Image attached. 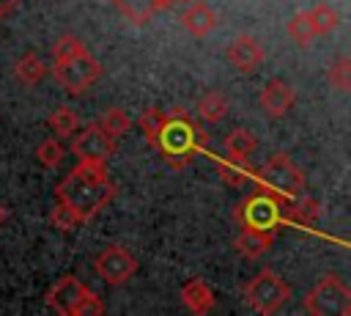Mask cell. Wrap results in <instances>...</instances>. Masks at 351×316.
<instances>
[{
    "label": "cell",
    "mask_w": 351,
    "mask_h": 316,
    "mask_svg": "<svg viewBox=\"0 0 351 316\" xmlns=\"http://www.w3.org/2000/svg\"><path fill=\"white\" fill-rule=\"evenodd\" d=\"M115 198L107 162H80L55 187V203H63L80 223L93 220Z\"/></svg>",
    "instance_id": "cell-1"
},
{
    "label": "cell",
    "mask_w": 351,
    "mask_h": 316,
    "mask_svg": "<svg viewBox=\"0 0 351 316\" xmlns=\"http://www.w3.org/2000/svg\"><path fill=\"white\" fill-rule=\"evenodd\" d=\"M318 214H321L318 201L307 198L304 192H299V195L282 201V223H293V225L307 228V225H315Z\"/></svg>",
    "instance_id": "cell-15"
},
{
    "label": "cell",
    "mask_w": 351,
    "mask_h": 316,
    "mask_svg": "<svg viewBox=\"0 0 351 316\" xmlns=\"http://www.w3.org/2000/svg\"><path fill=\"white\" fill-rule=\"evenodd\" d=\"M93 269L107 286H123L137 272V258L123 245H110L96 256Z\"/></svg>",
    "instance_id": "cell-9"
},
{
    "label": "cell",
    "mask_w": 351,
    "mask_h": 316,
    "mask_svg": "<svg viewBox=\"0 0 351 316\" xmlns=\"http://www.w3.org/2000/svg\"><path fill=\"white\" fill-rule=\"evenodd\" d=\"M181 302L189 313H197V316H206L214 311V289L203 280V278H189L184 286H181Z\"/></svg>",
    "instance_id": "cell-13"
},
{
    "label": "cell",
    "mask_w": 351,
    "mask_h": 316,
    "mask_svg": "<svg viewBox=\"0 0 351 316\" xmlns=\"http://www.w3.org/2000/svg\"><path fill=\"white\" fill-rule=\"evenodd\" d=\"M228 107H230V102H228V96H225L222 91H206V93L200 96V102H197V115H200L203 121L214 124V121L225 118Z\"/></svg>",
    "instance_id": "cell-22"
},
{
    "label": "cell",
    "mask_w": 351,
    "mask_h": 316,
    "mask_svg": "<svg viewBox=\"0 0 351 316\" xmlns=\"http://www.w3.org/2000/svg\"><path fill=\"white\" fill-rule=\"evenodd\" d=\"M206 140L208 137L200 129V124L184 107H176V110L165 113V121H162L154 148H159L162 157L173 168H184L195 154H200L206 148Z\"/></svg>",
    "instance_id": "cell-2"
},
{
    "label": "cell",
    "mask_w": 351,
    "mask_h": 316,
    "mask_svg": "<svg viewBox=\"0 0 351 316\" xmlns=\"http://www.w3.org/2000/svg\"><path fill=\"white\" fill-rule=\"evenodd\" d=\"M225 58H228V63H230L236 71L250 74V71H255V69L263 63L266 52H263L261 41H258L252 33H239L236 38L228 41V47H225Z\"/></svg>",
    "instance_id": "cell-10"
},
{
    "label": "cell",
    "mask_w": 351,
    "mask_h": 316,
    "mask_svg": "<svg viewBox=\"0 0 351 316\" xmlns=\"http://www.w3.org/2000/svg\"><path fill=\"white\" fill-rule=\"evenodd\" d=\"M36 159H38V165H44V168H58L60 159H63V146H60V140H58V137H44V140L38 143V148H36Z\"/></svg>",
    "instance_id": "cell-28"
},
{
    "label": "cell",
    "mask_w": 351,
    "mask_h": 316,
    "mask_svg": "<svg viewBox=\"0 0 351 316\" xmlns=\"http://www.w3.org/2000/svg\"><path fill=\"white\" fill-rule=\"evenodd\" d=\"M19 3H22V0H0V19H5Z\"/></svg>",
    "instance_id": "cell-32"
},
{
    "label": "cell",
    "mask_w": 351,
    "mask_h": 316,
    "mask_svg": "<svg viewBox=\"0 0 351 316\" xmlns=\"http://www.w3.org/2000/svg\"><path fill=\"white\" fill-rule=\"evenodd\" d=\"M82 49H88L74 33H63L55 44H52V60H63V58H71V55H77V52H82Z\"/></svg>",
    "instance_id": "cell-30"
},
{
    "label": "cell",
    "mask_w": 351,
    "mask_h": 316,
    "mask_svg": "<svg viewBox=\"0 0 351 316\" xmlns=\"http://www.w3.org/2000/svg\"><path fill=\"white\" fill-rule=\"evenodd\" d=\"M101 313H104V302L99 300V294H93L85 286V291L77 297V302L71 308V316H101Z\"/></svg>",
    "instance_id": "cell-29"
},
{
    "label": "cell",
    "mask_w": 351,
    "mask_h": 316,
    "mask_svg": "<svg viewBox=\"0 0 351 316\" xmlns=\"http://www.w3.org/2000/svg\"><path fill=\"white\" fill-rule=\"evenodd\" d=\"M82 291H85V283H82L77 275H63V278H58V280L49 286L44 302H47L55 313L71 316V308H74V302H77V297H80Z\"/></svg>",
    "instance_id": "cell-11"
},
{
    "label": "cell",
    "mask_w": 351,
    "mask_h": 316,
    "mask_svg": "<svg viewBox=\"0 0 351 316\" xmlns=\"http://www.w3.org/2000/svg\"><path fill=\"white\" fill-rule=\"evenodd\" d=\"M173 3H178V0H156V8L162 11V8H170Z\"/></svg>",
    "instance_id": "cell-34"
},
{
    "label": "cell",
    "mask_w": 351,
    "mask_h": 316,
    "mask_svg": "<svg viewBox=\"0 0 351 316\" xmlns=\"http://www.w3.org/2000/svg\"><path fill=\"white\" fill-rule=\"evenodd\" d=\"M252 181L282 195V198H293V195L304 192V173L285 151H274L261 168H255Z\"/></svg>",
    "instance_id": "cell-5"
},
{
    "label": "cell",
    "mask_w": 351,
    "mask_h": 316,
    "mask_svg": "<svg viewBox=\"0 0 351 316\" xmlns=\"http://www.w3.org/2000/svg\"><path fill=\"white\" fill-rule=\"evenodd\" d=\"M71 151L80 162H107L115 154V137H110L93 121L71 135Z\"/></svg>",
    "instance_id": "cell-8"
},
{
    "label": "cell",
    "mask_w": 351,
    "mask_h": 316,
    "mask_svg": "<svg viewBox=\"0 0 351 316\" xmlns=\"http://www.w3.org/2000/svg\"><path fill=\"white\" fill-rule=\"evenodd\" d=\"M271 245H274V231H261V228H239L233 239V250L244 258H261L263 253H269Z\"/></svg>",
    "instance_id": "cell-16"
},
{
    "label": "cell",
    "mask_w": 351,
    "mask_h": 316,
    "mask_svg": "<svg viewBox=\"0 0 351 316\" xmlns=\"http://www.w3.org/2000/svg\"><path fill=\"white\" fill-rule=\"evenodd\" d=\"M293 102H296V93H293V88H291L288 82H282V80H269V82L263 85V91H261V107H263V113L271 115V118H282V115L293 107Z\"/></svg>",
    "instance_id": "cell-12"
},
{
    "label": "cell",
    "mask_w": 351,
    "mask_h": 316,
    "mask_svg": "<svg viewBox=\"0 0 351 316\" xmlns=\"http://www.w3.org/2000/svg\"><path fill=\"white\" fill-rule=\"evenodd\" d=\"M214 25H217V14H214V8H211L208 3H203V0L189 3V5L184 8V14H181V27H184L189 36H195V38L208 36V33L214 30Z\"/></svg>",
    "instance_id": "cell-14"
},
{
    "label": "cell",
    "mask_w": 351,
    "mask_h": 316,
    "mask_svg": "<svg viewBox=\"0 0 351 316\" xmlns=\"http://www.w3.org/2000/svg\"><path fill=\"white\" fill-rule=\"evenodd\" d=\"M326 80L329 85H335L337 91H348L351 88V58L348 55H340L329 69H326Z\"/></svg>",
    "instance_id": "cell-26"
},
{
    "label": "cell",
    "mask_w": 351,
    "mask_h": 316,
    "mask_svg": "<svg viewBox=\"0 0 351 316\" xmlns=\"http://www.w3.org/2000/svg\"><path fill=\"white\" fill-rule=\"evenodd\" d=\"M255 148H258V137L250 129H244V126L230 129L228 137H225V157H230L236 162H250Z\"/></svg>",
    "instance_id": "cell-17"
},
{
    "label": "cell",
    "mask_w": 351,
    "mask_h": 316,
    "mask_svg": "<svg viewBox=\"0 0 351 316\" xmlns=\"http://www.w3.org/2000/svg\"><path fill=\"white\" fill-rule=\"evenodd\" d=\"M96 124H99V126H101V129H104L110 137H115V140H118V137H121V135L129 129L132 118H129V115H126L121 107H110V110H104V113L96 118Z\"/></svg>",
    "instance_id": "cell-25"
},
{
    "label": "cell",
    "mask_w": 351,
    "mask_h": 316,
    "mask_svg": "<svg viewBox=\"0 0 351 316\" xmlns=\"http://www.w3.org/2000/svg\"><path fill=\"white\" fill-rule=\"evenodd\" d=\"M5 220H8V209H5V203L0 201V225H3Z\"/></svg>",
    "instance_id": "cell-33"
},
{
    "label": "cell",
    "mask_w": 351,
    "mask_h": 316,
    "mask_svg": "<svg viewBox=\"0 0 351 316\" xmlns=\"http://www.w3.org/2000/svg\"><path fill=\"white\" fill-rule=\"evenodd\" d=\"M302 308L310 316H351V289L343 283L340 275L326 272L307 291Z\"/></svg>",
    "instance_id": "cell-4"
},
{
    "label": "cell",
    "mask_w": 351,
    "mask_h": 316,
    "mask_svg": "<svg viewBox=\"0 0 351 316\" xmlns=\"http://www.w3.org/2000/svg\"><path fill=\"white\" fill-rule=\"evenodd\" d=\"M52 77L58 80V85L63 91H69V93H85L101 77V63L88 49H82V52H77L71 58L52 60Z\"/></svg>",
    "instance_id": "cell-7"
},
{
    "label": "cell",
    "mask_w": 351,
    "mask_h": 316,
    "mask_svg": "<svg viewBox=\"0 0 351 316\" xmlns=\"http://www.w3.org/2000/svg\"><path fill=\"white\" fill-rule=\"evenodd\" d=\"M282 195L266 190V187H255L244 201L236 203L233 209V220L239 223V228H261V231H274L282 223Z\"/></svg>",
    "instance_id": "cell-3"
},
{
    "label": "cell",
    "mask_w": 351,
    "mask_h": 316,
    "mask_svg": "<svg viewBox=\"0 0 351 316\" xmlns=\"http://www.w3.org/2000/svg\"><path fill=\"white\" fill-rule=\"evenodd\" d=\"M44 74H47V66H44V60H41L36 52H25V55L14 63V77H16V82H22L25 88L38 85V82L44 80Z\"/></svg>",
    "instance_id": "cell-19"
},
{
    "label": "cell",
    "mask_w": 351,
    "mask_h": 316,
    "mask_svg": "<svg viewBox=\"0 0 351 316\" xmlns=\"http://www.w3.org/2000/svg\"><path fill=\"white\" fill-rule=\"evenodd\" d=\"M162 121H165V113L156 110V107H145V110L140 113V118H137V124H140V129H143V135H145V140H148L151 148H154V143H156V137H159Z\"/></svg>",
    "instance_id": "cell-27"
},
{
    "label": "cell",
    "mask_w": 351,
    "mask_h": 316,
    "mask_svg": "<svg viewBox=\"0 0 351 316\" xmlns=\"http://www.w3.org/2000/svg\"><path fill=\"white\" fill-rule=\"evenodd\" d=\"M291 297V286L274 272V269H261L244 283V302L255 313H277Z\"/></svg>",
    "instance_id": "cell-6"
},
{
    "label": "cell",
    "mask_w": 351,
    "mask_h": 316,
    "mask_svg": "<svg viewBox=\"0 0 351 316\" xmlns=\"http://www.w3.org/2000/svg\"><path fill=\"white\" fill-rule=\"evenodd\" d=\"M49 223H52L58 231H63V234H69V231H74V228L82 225V223H80L63 203H55V206L49 209Z\"/></svg>",
    "instance_id": "cell-31"
},
{
    "label": "cell",
    "mask_w": 351,
    "mask_h": 316,
    "mask_svg": "<svg viewBox=\"0 0 351 316\" xmlns=\"http://www.w3.org/2000/svg\"><path fill=\"white\" fill-rule=\"evenodd\" d=\"M307 16H310V22H313L315 36H329V33L340 25V14H337V8H332L329 3L313 5V8L307 11Z\"/></svg>",
    "instance_id": "cell-23"
},
{
    "label": "cell",
    "mask_w": 351,
    "mask_h": 316,
    "mask_svg": "<svg viewBox=\"0 0 351 316\" xmlns=\"http://www.w3.org/2000/svg\"><path fill=\"white\" fill-rule=\"evenodd\" d=\"M112 5L121 11V16L132 25H145L159 8L156 0H112Z\"/></svg>",
    "instance_id": "cell-21"
},
{
    "label": "cell",
    "mask_w": 351,
    "mask_h": 316,
    "mask_svg": "<svg viewBox=\"0 0 351 316\" xmlns=\"http://www.w3.org/2000/svg\"><path fill=\"white\" fill-rule=\"evenodd\" d=\"M285 30H288V36H291L299 47H310V44L318 38L315 30H313V22H310V16H307V11H296V14L288 19Z\"/></svg>",
    "instance_id": "cell-24"
},
{
    "label": "cell",
    "mask_w": 351,
    "mask_h": 316,
    "mask_svg": "<svg viewBox=\"0 0 351 316\" xmlns=\"http://www.w3.org/2000/svg\"><path fill=\"white\" fill-rule=\"evenodd\" d=\"M47 124H49V129L55 132V137H58V140H69V137L80 129V115H77V110H74V107L60 104V107H55V110L49 113Z\"/></svg>",
    "instance_id": "cell-20"
},
{
    "label": "cell",
    "mask_w": 351,
    "mask_h": 316,
    "mask_svg": "<svg viewBox=\"0 0 351 316\" xmlns=\"http://www.w3.org/2000/svg\"><path fill=\"white\" fill-rule=\"evenodd\" d=\"M217 176L228 187H244L252 181L255 168H252V162H236L230 157H222V159H217Z\"/></svg>",
    "instance_id": "cell-18"
}]
</instances>
